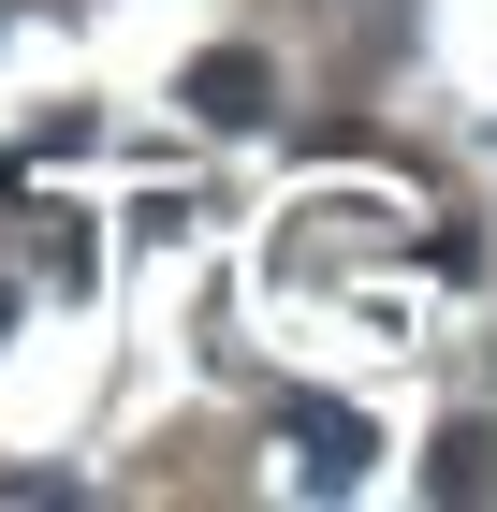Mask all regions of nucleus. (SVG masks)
<instances>
[{"label": "nucleus", "instance_id": "obj_1", "mask_svg": "<svg viewBox=\"0 0 497 512\" xmlns=\"http://www.w3.org/2000/svg\"><path fill=\"white\" fill-rule=\"evenodd\" d=\"M176 103H191V118H220V132H249V118H264V103H278V74H264V59H249V44H205Z\"/></svg>", "mask_w": 497, "mask_h": 512}, {"label": "nucleus", "instance_id": "obj_2", "mask_svg": "<svg viewBox=\"0 0 497 512\" xmlns=\"http://www.w3.org/2000/svg\"><path fill=\"white\" fill-rule=\"evenodd\" d=\"M278 425H293V454H307V483H366V410H337V395H293Z\"/></svg>", "mask_w": 497, "mask_h": 512}]
</instances>
